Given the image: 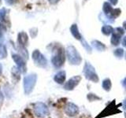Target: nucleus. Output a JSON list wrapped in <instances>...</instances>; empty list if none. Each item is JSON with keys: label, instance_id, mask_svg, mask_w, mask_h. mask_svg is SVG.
I'll list each match as a JSON object with an SVG mask.
<instances>
[{"label": "nucleus", "instance_id": "obj_5", "mask_svg": "<svg viewBox=\"0 0 126 118\" xmlns=\"http://www.w3.org/2000/svg\"><path fill=\"white\" fill-rule=\"evenodd\" d=\"M83 72H84V74L87 80L92 81L94 83H97L98 80H99L98 75L95 73V70H94V67L88 62L85 63L84 67V71H83Z\"/></svg>", "mask_w": 126, "mask_h": 118}, {"label": "nucleus", "instance_id": "obj_18", "mask_svg": "<svg viewBox=\"0 0 126 118\" xmlns=\"http://www.w3.org/2000/svg\"><path fill=\"white\" fill-rule=\"evenodd\" d=\"M92 44L94 45V46L95 47V48L98 50H100V51H102V50H106V46L103 44V43H102L101 42L99 41H97V40H94L92 42Z\"/></svg>", "mask_w": 126, "mask_h": 118}, {"label": "nucleus", "instance_id": "obj_10", "mask_svg": "<svg viewBox=\"0 0 126 118\" xmlns=\"http://www.w3.org/2000/svg\"><path fill=\"white\" fill-rule=\"evenodd\" d=\"M65 113L69 117H74L79 113V108L74 103L69 102L65 106Z\"/></svg>", "mask_w": 126, "mask_h": 118}, {"label": "nucleus", "instance_id": "obj_8", "mask_svg": "<svg viewBox=\"0 0 126 118\" xmlns=\"http://www.w3.org/2000/svg\"><path fill=\"white\" fill-rule=\"evenodd\" d=\"M12 58H13V60L14 61V62L17 65L18 70L22 73H25L26 72V64L25 60L23 59V58L21 56V55L18 54H13L12 55Z\"/></svg>", "mask_w": 126, "mask_h": 118}, {"label": "nucleus", "instance_id": "obj_35", "mask_svg": "<svg viewBox=\"0 0 126 118\" xmlns=\"http://www.w3.org/2000/svg\"><path fill=\"white\" fill-rule=\"evenodd\" d=\"M0 3H1V0H0Z\"/></svg>", "mask_w": 126, "mask_h": 118}, {"label": "nucleus", "instance_id": "obj_2", "mask_svg": "<svg viewBox=\"0 0 126 118\" xmlns=\"http://www.w3.org/2000/svg\"><path fill=\"white\" fill-rule=\"evenodd\" d=\"M66 56L69 63L72 65H80L82 61L80 54L73 46H69L66 48Z\"/></svg>", "mask_w": 126, "mask_h": 118}, {"label": "nucleus", "instance_id": "obj_19", "mask_svg": "<svg viewBox=\"0 0 126 118\" xmlns=\"http://www.w3.org/2000/svg\"><path fill=\"white\" fill-rule=\"evenodd\" d=\"M102 10H103V12L105 14H109L110 12H111V10H113V8H112V6H111V5H110V2H106L103 4V8H102Z\"/></svg>", "mask_w": 126, "mask_h": 118}, {"label": "nucleus", "instance_id": "obj_27", "mask_svg": "<svg viewBox=\"0 0 126 118\" xmlns=\"http://www.w3.org/2000/svg\"><path fill=\"white\" fill-rule=\"evenodd\" d=\"M49 1V2L50 3H51V4H56L59 0H48Z\"/></svg>", "mask_w": 126, "mask_h": 118}, {"label": "nucleus", "instance_id": "obj_23", "mask_svg": "<svg viewBox=\"0 0 126 118\" xmlns=\"http://www.w3.org/2000/svg\"><path fill=\"white\" fill-rule=\"evenodd\" d=\"M113 54H114V55H115L117 58H121L122 57H123V55H124V50L122 49V48L116 49L115 50H114Z\"/></svg>", "mask_w": 126, "mask_h": 118}, {"label": "nucleus", "instance_id": "obj_22", "mask_svg": "<svg viewBox=\"0 0 126 118\" xmlns=\"http://www.w3.org/2000/svg\"><path fill=\"white\" fill-rule=\"evenodd\" d=\"M121 13V9H119V8H116V9H113L111 10V12H110V14H111V16L113 17H119L120 14Z\"/></svg>", "mask_w": 126, "mask_h": 118}, {"label": "nucleus", "instance_id": "obj_11", "mask_svg": "<svg viewBox=\"0 0 126 118\" xmlns=\"http://www.w3.org/2000/svg\"><path fill=\"white\" fill-rule=\"evenodd\" d=\"M28 42H29V37H28L27 33L25 31H21L18 34L17 37V43L19 46L25 47L26 45H28Z\"/></svg>", "mask_w": 126, "mask_h": 118}, {"label": "nucleus", "instance_id": "obj_31", "mask_svg": "<svg viewBox=\"0 0 126 118\" xmlns=\"http://www.w3.org/2000/svg\"><path fill=\"white\" fill-rule=\"evenodd\" d=\"M122 84H123V86H126V77L125 78V80H123V83H122Z\"/></svg>", "mask_w": 126, "mask_h": 118}, {"label": "nucleus", "instance_id": "obj_33", "mask_svg": "<svg viewBox=\"0 0 126 118\" xmlns=\"http://www.w3.org/2000/svg\"><path fill=\"white\" fill-rule=\"evenodd\" d=\"M2 65L0 64V74L2 73Z\"/></svg>", "mask_w": 126, "mask_h": 118}, {"label": "nucleus", "instance_id": "obj_28", "mask_svg": "<svg viewBox=\"0 0 126 118\" xmlns=\"http://www.w3.org/2000/svg\"><path fill=\"white\" fill-rule=\"evenodd\" d=\"M110 2H111V4H113V5H116V4L117 3V0H110Z\"/></svg>", "mask_w": 126, "mask_h": 118}, {"label": "nucleus", "instance_id": "obj_17", "mask_svg": "<svg viewBox=\"0 0 126 118\" xmlns=\"http://www.w3.org/2000/svg\"><path fill=\"white\" fill-rule=\"evenodd\" d=\"M7 57V50L4 44L0 43V59H4Z\"/></svg>", "mask_w": 126, "mask_h": 118}, {"label": "nucleus", "instance_id": "obj_26", "mask_svg": "<svg viewBox=\"0 0 126 118\" xmlns=\"http://www.w3.org/2000/svg\"><path fill=\"white\" fill-rule=\"evenodd\" d=\"M3 94H2V92L0 91V106L2 104V102H3Z\"/></svg>", "mask_w": 126, "mask_h": 118}, {"label": "nucleus", "instance_id": "obj_13", "mask_svg": "<svg viewBox=\"0 0 126 118\" xmlns=\"http://www.w3.org/2000/svg\"><path fill=\"white\" fill-rule=\"evenodd\" d=\"M70 31L71 33H72V35H73V37L75 39H78V40H80V39H81V35L80 33V31H79V29H78V27L77 25H76V24H74V25H73L72 26H71L70 28Z\"/></svg>", "mask_w": 126, "mask_h": 118}, {"label": "nucleus", "instance_id": "obj_12", "mask_svg": "<svg viewBox=\"0 0 126 118\" xmlns=\"http://www.w3.org/2000/svg\"><path fill=\"white\" fill-rule=\"evenodd\" d=\"M65 78H66V73L65 71H60V72L55 74V76L54 77V80L57 84H62L65 81Z\"/></svg>", "mask_w": 126, "mask_h": 118}, {"label": "nucleus", "instance_id": "obj_3", "mask_svg": "<svg viewBox=\"0 0 126 118\" xmlns=\"http://www.w3.org/2000/svg\"><path fill=\"white\" fill-rule=\"evenodd\" d=\"M37 81L36 74H29L24 78V90L26 94H29L33 90Z\"/></svg>", "mask_w": 126, "mask_h": 118}, {"label": "nucleus", "instance_id": "obj_14", "mask_svg": "<svg viewBox=\"0 0 126 118\" xmlns=\"http://www.w3.org/2000/svg\"><path fill=\"white\" fill-rule=\"evenodd\" d=\"M121 35L117 34L116 31H113L112 33V37H111V39H110V42L113 45V46H117L119 45L120 43V41H121Z\"/></svg>", "mask_w": 126, "mask_h": 118}, {"label": "nucleus", "instance_id": "obj_4", "mask_svg": "<svg viewBox=\"0 0 126 118\" xmlns=\"http://www.w3.org/2000/svg\"><path fill=\"white\" fill-rule=\"evenodd\" d=\"M117 113H121V110L118 109L117 105H116L115 100H113L112 102H110V103L106 106V107L102 110V111L98 114L95 118L106 117L113 115V114H116Z\"/></svg>", "mask_w": 126, "mask_h": 118}, {"label": "nucleus", "instance_id": "obj_36", "mask_svg": "<svg viewBox=\"0 0 126 118\" xmlns=\"http://www.w3.org/2000/svg\"><path fill=\"white\" fill-rule=\"evenodd\" d=\"M125 59H126V55H125Z\"/></svg>", "mask_w": 126, "mask_h": 118}, {"label": "nucleus", "instance_id": "obj_25", "mask_svg": "<svg viewBox=\"0 0 126 118\" xmlns=\"http://www.w3.org/2000/svg\"><path fill=\"white\" fill-rule=\"evenodd\" d=\"M6 4H8V5H13V4L16 3L17 2V0H5Z\"/></svg>", "mask_w": 126, "mask_h": 118}, {"label": "nucleus", "instance_id": "obj_7", "mask_svg": "<svg viewBox=\"0 0 126 118\" xmlns=\"http://www.w3.org/2000/svg\"><path fill=\"white\" fill-rule=\"evenodd\" d=\"M34 113L39 117H45L49 114L48 107L43 102H37L34 105Z\"/></svg>", "mask_w": 126, "mask_h": 118}, {"label": "nucleus", "instance_id": "obj_20", "mask_svg": "<svg viewBox=\"0 0 126 118\" xmlns=\"http://www.w3.org/2000/svg\"><path fill=\"white\" fill-rule=\"evenodd\" d=\"M6 14L7 10L5 8H2V9L0 10V24H2V25H3V22L5 21Z\"/></svg>", "mask_w": 126, "mask_h": 118}, {"label": "nucleus", "instance_id": "obj_1", "mask_svg": "<svg viewBox=\"0 0 126 118\" xmlns=\"http://www.w3.org/2000/svg\"><path fill=\"white\" fill-rule=\"evenodd\" d=\"M56 54L51 58V62L55 68H61L64 65L65 61V50L62 46H58L56 48Z\"/></svg>", "mask_w": 126, "mask_h": 118}, {"label": "nucleus", "instance_id": "obj_34", "mask_svg": "<svg viewBox=\"0 0 126 118\" xmlns=\"http://www.w3.org/2000/svg\"><path fill=\"white\" fill-rule=\"evenodd\" d=\"M125 118H126V113H125Z\"/></svg>", "mask_w": 126, "mask_h": 118}, {"label": "nucleus", "instance_id": "obj_6", "mask_svg": "<svg viewBox=\"0 0 126 118\" xmlns=\"http://www.w3.org/2000/svg\"><path fill=\"white\" fill-rule=\"evenodd\" d=\"M32 60L34 61L35 64L37 66L40 67V68H43V69H45L46 67L47 66V58L43 56L39 50H35L32 52Z\"/></svg>", "mask_w": 126, "mask_h": 118}, {"label": "nucleus", "instance_id": "obj_32", "mask_svg": "<svg viewBox=\"0 0 126 118\" xmlns=\"http://www.w3.org/2000/svg\"><path fill=\"white\" fill-rule=\"evenodd\" d=\"M123 28H124V29L126 30V21L123 23Z\"/></svg>", "mask_w": 126, "mask_h": 118}, {"label": "nucleus", "instance_id": "obj_30", "mask_svg": "<svg viewBox=\"0 0 126 118\" xmlns=\"http://www.w3.org/2000/svg\"><path fill=\"white\" fill-rule=\"evenodd\" d=\"M123 108L125 110H126V99L124 100V105H123Z\"/></svg>", "mask_w": 126, "mask_h": 118}, {"label": "nucleus", "instance_id": "obj_24", "mask_svg": "<svg viewBox=\"0 0 126 118\" xmlns=\"http://www.w3.org/2000/svg\"><path fill=\"white\" fill-rule=\"evenodd\" d=\"M116 32L117 33V34H119V35H122L124 33H125V31H124V29H122V28H117L116 29Z\"/></svg>", "mask_w": 126, "mask_h": 118}, {"label": "nucleus", "instance_id": "obj_21", "mask_svg": "<svg viewBox=\"0 0 126 118\" xmlns=\"http://www.w3.org/2000/svg\"><path fill=\"white\" fill-rule=\"evenodd\" d=\"M87 98H88V99L90 102H94V101H97V100H102V98L97 96L96 94H94V93H89L88 94V96H87Z\"/></svg>", "mask_w": 126, "mask_h": 118}, {"label": "nucleus", "instance_id": "obj_9", "mask_svg": "<svg viewBox=\"0 0 126 118\" xmlns=\"http://www.w3.org/2000/svg\"><path fill=\"white\" fill-rule=\"evenodd\" d=\"M80 80H81L80 76H75L72 78H70L64 85L65 90H73L79 84H80Z\"/></svg>", "mask_w": 126, "mask_h": 118}, {"label": "nucleus", "instance_id": "obj_16", "mask_svg": "<svg viewBox=\"0 0 126 118\" xmlns=\"http://www.w3.org/2000/svg\"><path fill=\"white\" fill-rule=\"evenodd\" d=\"M113 29L110 25H105L102 28V32L105 35H110L111 33H113Z\"/></svg>", "mask_w": 126, "mask_h": 118}, {"label": "nucleus", "instance_id": "obj_29", "mask_svg": "<svg viewBox=\"0 0 126 118\" xmlns=\"http://www.w3.org/2000/svg\"><path fill=\"white\" fill-rule=\"evenodd\" d=\"M122 45H123L124 46H125V47H126V36L124 38L123 41H122Z\"/></svg>", "mask_w": 126, "mask_h": 118}, {"label": "nucleus", "instance_id": "obj_15", "mask_svg": "<svg viewBox=\"0 0 126 118\" xmlns=\"http://www.w3.org/2000/svg\"><path fill=\"white\" fill-rule=\"evenodd\" d=\"M102 88H103L106 91H110L111 90V87H112V83L110 81V79H105V80L102 81Z\"/></svg>", "mask_w": 126, "mask_h": 118}]
</instances>
